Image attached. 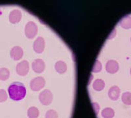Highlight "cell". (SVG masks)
I'll list each match as a JSON object with an SVG mask.
<instances>
[{
    "mask_svg": "<svg viewBox=\"0 0 131 118\" xmlns=\"http://www.w3.org/2000/svg\"><path fill=\"white\" fill-rule=\"evenodd\" d=\"M9 97L13 100H20L25 97L26 94V87L22 83L13 82L8 88Z\"/></svg>",
    "mask_w": 131,
    "mask_h": 118,
    "instance_id": "cell-1",
    "label": "cell"
},
{
    "mask_svg": "<svg viewBox=\"0 0 131 118\" xmlns=\"http://www.w3.org/2000/svg\"><path fill=\"white\" fill-rule=\"evenodd\" d=\"M37 33V26L36 23L30 21L27 23L25 27V34L29 39H32Z\"/></svg>",
    "mask_w": 131,
    "mask_h": 118,
    "instance_id": "cell-2",
    "label": "cell"
},
{
    "mask_svg": "<svg viewBox=\"0 0 131 118\" xmlns=\"http://www.w3.org/2000/svg\"><path fill=\"white\" fill-rule=\"evenodd\" d=\"M52 98L53 96L52 93L48 89H45L42 91L39 95V101L43 105L50 104L52 101Z\"/></svg>",
    "mask_w": 131,
    "mask_h": 118,
    "instance_id": "cell-3",
    "label": "cell"
},
{
    "mask_svg": "<svg viewBox=\"0 0 131 118\" xmlns=\"http://www.w3.org/2000/svg\"><path fill=\"white\" fill-rule=\"evenodd\" d=\"M45 85V80L42 77H37L34 78L30 82V87L31 90L38 91L43 89Z\"/></svg>",
    "mask_w": 131,
    "mask_h": 118,
    "instance_id": "cell-4",
    "label": "cell"
},
{
    "mask_svg": "<svg viewBox=\"0 0 131 118\" xmlns=\"http://www.w3.org/2000/svg\"><path fill=\"white\" fill-rule=\"evenodd\" d=\"M29 71V64L27 60H23L18 63L16 67V72L21 76H24Z\"/></svg>",
    "mask_w": 131,
    "mask_h": 118,
    "instance_id": "cell-5",
    "label": "cell"
},
{
    "mask_svg": "<svg viewBox=\"0 0 131 118\" xmlns=\"http://www.w3.org/2000/svg\"><path fill=\"white\" fill-rule=\"evenodd\" d=\"M34 50L37 53H41L45 49V41L42 37H38L34 43Z\"/></svg>",
    "mask_w": 131,
    "mask_h": 118,
    "instance_id": "cell-6",
    "label": "cell"
},
{
    "mask_svg": "<svg viewBox=\"0 0 131 118\" xmlns=\"http://www.w3.org/2000/svg\"><path fill=\"white\" fill-rule=\"evenodd\" d=\"M45 68V62L42 59H36L32 62L33 70L36 73H42Z\"/></svg>",
    "mask_w": 131,
    "mask_h": 118,
    "instance_id": "cell-7",
    "label": "cell"
},
{
    "mask_svg": "<svg viewBox=\"0 0 131 118\" xmlns=\"http://www.w3.org/2000/svg\"><path fill=\"white\" fill-rule=\"evenodd\" d=\"M10 57L15 60H20L23 56V50L20 47L16 46L14 47L12 49L10 50Z\"/></svg>",
    "mask_w": 131,
    "mask_h": 118,
    "instance_id": "cell-8",
    "label": "cell"
},
{
    "mask_svg": "<svg viewBox=\"0 0 131 118\" xmlns=\"http://www.w3.org/2000/svg\"><path fill=\"white\" fill-rule=\"evenodd\" d=\"M21 18H22V13L18 9L13 10L9 14V21H10V23H13V24L19 23Z\"/></svg>",
    "mask_w": 131,
    "mask_h": 118,
    "instance_id": "cell-9",
    "label": "cell"
},
{
    "mask_svg": "<svg viewBox=\"0 0 131 118\" xmlns=\"http://www.w3.org/2000/svg\"><path fill=\"white\" fill-rule=\"evenodd\" d=\"M106 71L110 73H116L119 70V64L115 60H109L106 66Z\"/></svg>",
    "mask_w": 131,
    "mask_h": 118,
    "instance_id": "cell-10",
    "label": "cell"
},
{
    "mask_svg": "<svg viewBox=\"0 0 131 118\" xmlns=\"http://www.w3.org/2000/svg\"><path fill=\"white\" fill-rule=\"evenodd\" d=\"M121 93V90L117 86H113L108 91V96L112 100H116L119 99Z\"/></svg>",
    "mask_w": 131,
    "mask_h": 118,
    "instance_id": "cell-11",
    "label": "cell"
},
{
    "mask_svg": "<svg viewBox=\"0 0 131 118\" xmlns=\"http://www.w3.org/2000/svg\"><path fill=\"white\" fill-rule=\"evenodd\" d=\"M119 24L124 29H129L131 28V17L125 16L123 17L119 22Z\"/></svg>",
    "mask_w": 131,
    "mask_h": 118,
    "instance_id": "cell-12",
    "label": "cell"
},
{
    "mask_svg": "<svg viewBox=\"0 0 131 118\" xmlns=\"http://www.w3.org/2000/svg\"><path fill=\"white\" fill-rule=\"evenodd\" d=\"M55 70L59 73H64L67 70V66L63 61H58L55 64Z\"/></svg>",
    "mask_w": 131,
    "mask_h": 118,
    "instance_id": "cell-13",
    "label": "cell"
},
{
    "mask_svg": "<svg viewBox=\"0 0 131 118\" xmlns=\"http://www.w3.org/2000/svg\"><path fill=\"white\" fill-rule=\"evenodd\" d=\"M39 112L36 107L35 106H31L28 110V117L29 118H37V117L39 116Z\"/></svg>",
    "mask_w": 131,
    "mask_h": 118,
    "instance_id": "cell-14",
    "label": "cell"
},
{
    "mask_svg": "<svg viewBox=\"0 0 131 118\" xmlns=\"http://www.w3.org/2000/svg\"><path fill=\"white\" fill-rule=\"evenodd\" d=\"M93 88L96 90V91H100L104 89L105 87V83L104 81H103L102 79H96L94 82L93 83Z\"/></svg>",
    "mask_w": 131,
    "mask_h": 118,
    "instance_id": "cell-15",
    "label": "cell"
},
{
    "mask_svg": "<svg viewBox=\"0 0 131 118\" xmlns=\"http://www.w3.org/2000/svg\"><path fill=\"white\" fill-rule=\"evenodd\" d=\"M114 115V110L111 108H106L102 111V116L104 118H112Z\"/></svg>",
    "mask_w": 131,
    "mask_h": 118,
    "instance_id": "cell-16",
    "label": "cell"
},
{
    "mask_svg": "<svg viewBox=\"0 0 131 118\" xmlns=\"http://www.w3.org/2000/svg\"><path fill=\"white\" fill-rule=\"evenodd\" d=\"M10 76L9 70L6 68H0V79L2 81H5Z\"/></svg>",
    "mask_w": 131,
    "mask_h": 118,
    "instance_id": "cell-17",
    "label": "cell"
},
{
    "mask_svg": "<svg viewBox=\"0 0 131 118\" xmlns=\"http://www.w3.org/2000/svg\"><path fill=\"white\" fill-rule=\"evenodd\" d=\"M122 101L125 104L130 105L131 104V93L125 92L122 94Z\"/></svg>",
    "mask_w": 131,
    "mask_h": 118,
    "instance_id": "cell-18",
    "label": "cell"
},
{
    "mask_svg": "<svg viewBox=\"0 0 131 118\" xmlns=\"http://www.w3.org/2000/svg\"><path fill=\"white\" fill-rule=\"evenodd\" d=\"M45 118H58V114L54 110H49L45 114Z\"/></svg>",
    "mask_w": 131,
    "mask_h": 118,
    "instance_id": "cell-19",
    "label": "cell"
},
{
    "mask_svg": "<svg viewBox=\"0 0 131 118\" xmlns=\"http://www.w3.org/2000/svg\"><path fill=\"white\" fill-rule=\"evenodd\" d=\"M7 94L3 89H0V102H3L7 99Z\"/></svg>",
    "mask_w": 131,
    "mask_h": 118,
    "instance_id": "cell-20",
    "label": "cell"
},
{
    "mask_svg": "<svg viewBox=\"0 0 131 118\" xmlns=\"http://www.w3.org/2000/svg\"><path fill=\"white\" fill-rule=\"evenodd\" d=\"M102 70V64L98 60L95 62V64H94L93 68H92V72H99Z\"/></svg>",
    "mask_w": 131,
    "mask_h": 118,
    "instance_id": "cell-21",
    "label": "cell"
},
{
    "mask_svg": "<svg viewBox=\"0 0 131 118\" xmlns=\"http://www.w3.org/2000/svg\"><path fill=\"white\" fill-rule=\"evenodd\" d=\"M130 74H131V68H130Z\"/></svg>",
    "mask_w": 131,
    "mask_h": 118,
    "instance_id": "cell-22",
    "label": "cell"
},
{
    "mask_svg": "<svg viewBox=\"0 0 131 118\" xmlns=\"http://www.w3.org/2000/svg\"><path fill=\"white\" fill-rule=\"evenodd\" d=\"M130 41H131V37H130Z\"/></svg>",
    "mask_w": 131,
    "mask_h": 118,
    "instance_id": "cell-23",
    "label": "cell"
}]
</instances>
